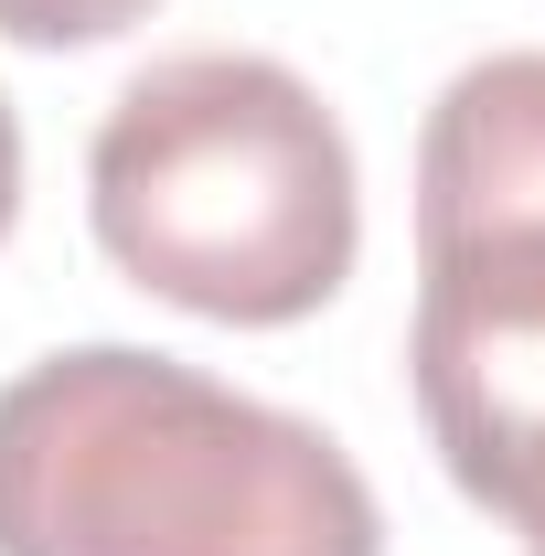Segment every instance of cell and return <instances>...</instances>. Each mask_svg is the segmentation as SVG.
Here are the masks:
<instances>
[{
  "label": "cell",
  "mask_w": 545,
  "mask_h": 556,
  "mask_svg": "<svg viewBox=\"0 0 545 556\" xmlns=\"http://www.w3.org/2000/svg\"><path fill=\"white\" fill-rule=\"evenodd\" d=\"M0 556H385V514L310 417L75 343L0 386Z\"/></svg>",
  "instance_id": "6da1fadb"
},
{
  "label": "cell",
  "mask_w": 545,
  "mask_h": 556,
  "mask_svg": "<svg viewBox=\"0 0 545 556\" xmlns=\"http://www.w3.org/2000/svg\"><path fill=\"white\" fill-rule=\"evenodd\" d=\"M86 214L129 289L278 332L353 278L364 193L342 118L268 54H161L86 150Z\"/></svg>",
  "instance_id": "7a4b0ae2"
},
{
  "label": "cell",
  "mask_w": 545,
  "mask_h": 556,
  "mask_svg": "<svg viewBox=\"0 0 545 556\" xmlns=\"http://www.w3.org/2000/svg\"><path fill=\"white\" fill-rule=\"evenodd\" d=\"M417 417L449 482L514 535L545 525V236L417 247Z\"/></svg>",
  "instance_id": "3957f363"
},
{
  "label": "cell",
  "mask_w": 545,
  "mask_h": 556,
  "mask_svg": "<svg viewBox=\"0 0 545 556\" xmlns=\"http://www.w3.org/2000/svg\"><path fill=\"white\" fill-rule=\"evenodd\" d=\"M460 236H545V54L449 75L417 129V247Z\"/></svg>",
  "instance_id": "277c9868"
},
{
  "label": "cell",
  "mask_w": 545,
  "mask_h": 556,
  "mask_svg": "<svg viewBox=\"0 0 545 556\" xmlns=\"http://www.w3.org/2000/svg\"><path fill=\"white\" fill-rule=\"evenodd\" d=\"M150 22V0H0V33L33 43V54H75V43H107Z\"/></svg>",
  "instance_id": "5b68a950"
},
{
  "label": "cell",
  "mask_w": 545,
  "mask_h": 556,
  "mask_svg": "<svg viewBox=\"0 0 545 556\" xmlns=\"http://www.w3.org/2000/svg\"><path fill=\"white\" fill-rule=\"evenodd\" d=\"M11 214H22V118L0 97V236H11Z\"/></svg>",
  "instance_id": "8992f818"
},
{
  "label": "cell",
  "mask_w": 545,
  "mask_h": 556,
  "mask_svg": "<svg viewBox=\"0 0 545 556\" xmlns=\"http://www.w3.org/2000/svg\"><path fill=\"white\" fill-rule=\"evenodd\" d=\"M524 556H545V525H535V535H524Z\"/></svg>",
  "instance_id": "52a82bcc"
}]
</instances>
